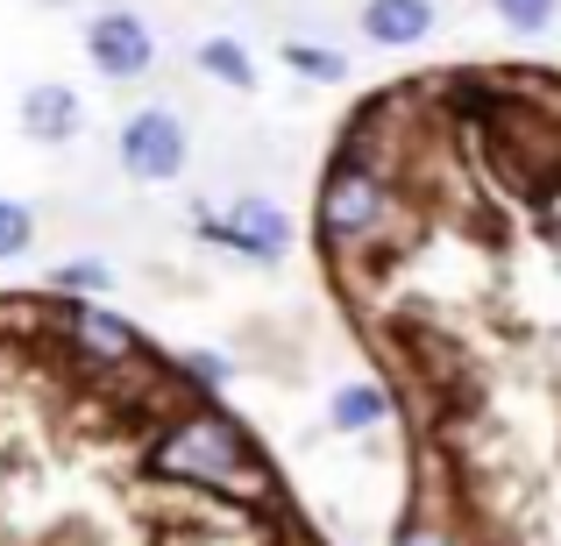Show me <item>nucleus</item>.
Instances as JSON below:
<instances>
[{
  "instance_id": "f257e3e1",
  "label": "nucleus",
  "mask_w": 561,
  "mask_h": 546,
  "mask_svg": "<svg viewBox=\"0 0 561 546\" xmlns=\"http://www.w3.org/2000/svg\"><path fill=\"white\" fill-rule=\"evenodd\" d=\"M150 468L171 476V483H192V490H214V497H263L271 490L263 454L249 448V433L234 419H220V411H192V419H179L164 440H157Z\"/></svg>"
},
{
  "instance_id": "f03ea898",
  "label": "nucleus",
  "mask_w": 561,
  "mask_h": 546,
  "mask_svg": "<svg viewBox=\"0 0 561 546\" xmlns=\"http://www.w3.org/2000/svg\"><path fill=\"white\" fill-rule=\"evenodd\" d=\"M391 213V185L377 178V164L363 150H348L342 164L328 171V185H320V242H334V248H348V242H363V234H377V220Z\"/></svg>"
},
{
  "instance_id": "7ed1b4c3",
  "label": "nucleus",
  "mask_w": 561,
  "mask_h": 546,
  "mask_svg": "<svg viewBox=\"0 0 561 546\" xmlns=\"http://www.w3.org/2000/svg\"><path fill=\"white\" fill-rule=\"evenodd\" d=\"M185 156H192V136H185V121L171 107H142V114H128V121H122V164L136 171L142 185L179 178Z\"/></svg>"
},
{
  "instance_id": "20e7f679",
  "label": "nucleus",
  "mask_w": 561,
  "mask_h": 546,
  "mask_svg": "<svg viewBox=\"0 0 561 546\" xmlns=\"http://www.w3.org/2000/svg\"><path fill=\"white\" fill-rule=\"evenodd\" d=\"M85 57H93L100 79H142L150 57H157V43H150V28H142V14L107 8V14L85 22Z\"/></svg>"
},
{
  "instance_id": "39448f33",
  "label": "nucleus",
  "mask_w": 561,
  "mask_h": 546,
  "mask_svg": "<svg viewBox=\"0 0 561 546\" xmlns=\"http://www.w3.org/2000/svg\"><path fill=\"white\" fill-rule=\"evenodd\" d=\"M220 242L242 248L249 263H285L291 228H285V213H277L271 199H234V206H228V220H220Z\"/></svg>"
},
{
  "instance_id": "423d86ee",
  "label": "nucleus",
  "mask_w": 561,
  "mask_h": 546,
  "mask_svg": "<svg viewBox=\"0 0 561 546\" xmlns=\"http://www.w3.org/2000/svg\"><path fill=\"white\" fill-rule=\"evenodd\" d=\"M363 36L377 50H405V43L434 36V0H363Z\"/></svg>"
},
{
  "instance_id": "0eeeda50",
  "label": "nucleus",
  "mask_w": 561,
  "mask_h": 546,
  "mask_svg": "<svg viewBox=\"0 0 561 546\" xmlns=\"http://www.w3.org/2000/svg\"><path fill=\"white\" fill-rule=\"evenodd\" d=\"M22 128H28V142H71L79 136V93H65V85H28Z\"/></svg>"
},
{
  "instance_id": "6e6552de",
  "label": "nucleus",
  "mask_w": 561,
  "mask_h": 546,
  "mask_svg": "<svg viewBox=\"0 0 561 546\" xmlns=\"http://www.w3.org/2000/svg\"><path fill=\"white\" fill-rule=\"evenodd\" d=\"M71 334H79V348H85L93 362H136V356H142L136 327H122V320L100 313V305H71Z\"/></svg>"
},
{
  "instance_id": "1a4fd4ad",
  "label": "nucleus",
  "mask_w": 561,
  "mask_h": 546,
  "mask_svg": "<svg viewBox=\"0 0 561 546\" xmlns=\"http://www.w3.org/2000/svg\"><path fill=\"white\" fill-rule=\"evenodd\" d=\"M383 411H391L383 383H342L334 405H328V426L334 433H370V426H383Z\"/></svg>"
},
{
  "instance_id": "9d476101",
  "label": "nucleus",
  "mask_w": 561,
  "mask_h": 546,
  "mask_svg": "<svg viewBox=\"0 0 561 546\" xmlns=\"http://www.w3.org/2000/svg\"><path fill=\"white\" fill-rule=\"evenodd\" d=\"M199 71H206V79H220V85H234V93L256 85V65H249V50L234 36H206L199 43Z\"/></svg>"
},
{
  "instance_id": "9b49d317",
  "label": "nucleus",
  "mask_w": 561,
  "mask_h": 546,
  "mask_svg": "<svg viewBox=\"0 0 561 546\" xmlns=\"http://www.w3.org/2000/svg\"><path fill=\"white\" fill-rule=\"evenodd\" d=\"M28 242H36V213L22 199H0V263H14Z\"/></svg>"
},
{
  "instance_id": "f8f14e48",
  "label": "nucleus",
  "mask_w": 561,
  "mask_h": 546,
  "mask_svg": "<svg viewBox=\"0 0 561 546\" xmlns=\"http://www.w3.org/2000/svg\"><path fill=\"white\" fill-rule=\"evenodd\" d=\"M497 8V22L505 28H519V36H540V28L561 14V0H491Z\"/></svg>"
},
{
  "instance_id": "ddd939ff",
  "label": "nucleus",
  "mask_w": 561,
  "mask_h": 546,
  "mask_svg": "<svg viewBox=\"0 0 561 546\" xmlns=\"http://www.w3.org/2000/svg\"><path fill=\"white\" fill-rule=\"evenodd\" d=\"M285 65H291V71H306V79H320V85L348 79V65H342L334 50H320V43H285Z\"/></svg>"
},
{
  "instance_id": "4468645a",
  "label": "nucleus",
  "mask_w": 561,
  "mask_h": 546,
  "mask_svg": "<svg viewBox=\"0 0 561 546\" xmlns=\"http://www.w3.org/2000/svg\"><path fill=\"white\" fill-rule=\"evenodd\" d=\"M391 546H455V533H448V525H434V519H405Z\"/></svg>"
},
{
  "instance_id": "2eb2a0df",
  "label": "nucleus",
  "mask_w": 561,
  "mask_h": 546,
  "mask_svg": "<svg viewBox=\"0 0 561 546\" xmlns=\"http://www.w3.org/2000/svg\"><path fill=\"white\" fill-rule=\"evenodd\" d=\"M57 284H79V291H100V284H107V270H100V263H65V270H57Z\"/></svg>"
},
{
  "instance_id": "dca6fc26",
  "label": "nucleus",
  "mask_w": 561,
  "mask_h": 546,
  "mask_svg": "<svg viewBox=\"0 0 561 546\" xmlns=\"http://www.w3.org/2000/svg\"><path fill=\"white\" fill-rule=\"evenodd\" d=\"M285 546H313V539H306V533H299V539H285Z\"/></svg>"
}]
</instances>
